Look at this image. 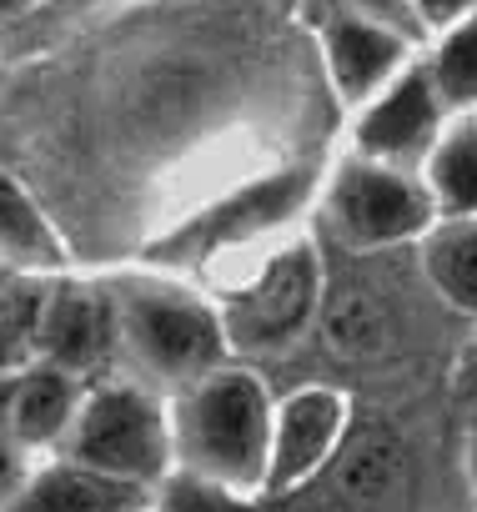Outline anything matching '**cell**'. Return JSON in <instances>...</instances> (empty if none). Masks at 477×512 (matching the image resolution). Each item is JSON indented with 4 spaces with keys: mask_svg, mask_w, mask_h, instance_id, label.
<instances>
[{
    "mask_svg": "<svg viewBox=\"0 0 477 512\" xmlns=\"http://www.w3.org/2000/svg\"><path fill=\"white\" fill-rule=\"evenodd\" d=\"M432 76H437L442 101H452V106H472V101H477V16L462 21V26L442 41Z\"/></svg>",
    "mask_w": 477,
    "mask_h": 512,
    "instance_id": "20",
    "label": "cell"
},
{
    "mask_svg": "<svg viewBox=\"0 0 477 512\" xmlns=\"http://www.w3.org/2000/svg\"><path fill=\"white\" fill-rule=\"evenodd\" d=\"M402 31L362 21V16H327L322 21V46H327V71L347 101H367L377 86H387L402 66Z\"/></svg>",
    "mask_w": 477,
    "mask_h": 512,
    "instance_id": "12",
    "label": "cell"
},
{
    "mask_svg": "<svg viewBox=\"0 0 477 512\" xmlns=\"http://www.w3.org/2000/svg\"><path fill=\"white\" fill-rule=\"evenodd\" d=\"M156 512H267V507L252 492H236L226 482L176 467L166 482H156Z\"/></svg>",
    "mask_w": 477,
    "mask_h": 512,
    "instance_id": "19",
    "label": "cell"
},
{
    "mask_svg": "<svg viewBox=\"0 0 477 512\" xmlns=\"http://www.w3.org/2000/svg\"><path fill=\"white\" fill-rule=\"evenodd\" d=\"M322 302V267L307 241L287 246L272 256V267L231 302L226 312V337L242 347H272L287 342Z\"/></svg>",
    "mask_w": 477,
    "mask_h": 512,
    "instance_id": "5",
    "label": "cell"
},
{
    "mask_svg": "<svg viewBox=\"0 0 477 512\" xmlns=\"http://www.w3.org/2000/svg\"><path fill=\"white\" fill-rule=\"evenodd\" d=\"M442 141V91L432 71H402L387 96H377V106H367L362 126H357V151L367 161L382 166H412L422 156H432Z\"/></svg>",
    "mask_w": 477,
    "mask_h": 512,
    "instance_id": "7",
    "label": "cell"
},
{
    "mask_svg": "<svg viewBox=\"0 0 477 512\" xmlns=\"http://www.w3.org/2000/svg\"><path fill=\"white\" fill-rule=\"evenodd\" d=\"M51 282L31 272H11L6 282V312H0V332H6V367L21 372L31 357H41V317H46Z\"/></svg>",
    "mask_w": 477,
    "mask_h": 512,
    "instance_id": "18",
    "label": "cell"
},
{
    "mask_svg": "<svg viewBox=\"0 0 477 512\" xmlns=\"http://www.w3.org/2000/svg\"><path fill=\"white\" fill-rule=\"evenodd\" d=\"M422 267L447 307L477 317V216H447L422 241Z\"/></svg>",
    "mask_w": 477,
    "mask_h": 512,
    "instance_id": "14",
    "label": "cell"
},
{
    "mask_svg": "<svg viewBox=\"0 0 477 512\" xmlns=\"http://www.w3.org/2000/svg\"><path fill=\"white\" fill-rule=\"evenodd\" d=\"M417 11L427 26H452L462 11H472V0H417Z\"/></svg>",
    "mask_w": 477,
    "mask_h": 512,
    "instance_id": "23",
    "label": "cell"
},
{
    "mask_svg": "<svg viewBox=\"0 0 477 512\" xmlns=\"http://www.w3.org/2000/svg\"><path fill=\"white\" fill-rule=\"evenodd\" d=\"M116 312H121V342L146 372L186 387L216 372L226 347V322H216L206 302L161 282H136L116 297Z\"/></svg>",
    "mask_w": 477,
    "mask_h": 512,
    "instance_id": "3",
    "label": "cell"
},
{
    "mask_svg": "<svg viewBox=\"0 0 477 512\" xmlns=\"http://www.w3.org/2000/svg\"><path fill=\"white\" fill-rule=\"evenodd\" d=\"M397 472H402V442L392 437V427L372 422V427L347 432L342 452L327 467V482L342 502H372L397 482Z\"/></svg>",
    "mask_w": 477,
    "mask_h": 512,
    "instance_id": "13",
    "label": "cell"
},
{
    "mask_svg": "<svg viewBox=\"0 0 477 512\" xmlns=\"http://www.w3.org/2000/svg\"><path fill=\"white\" fill-rule=\"evenodd\" d=\"M347 442V397L332 387H307L277 407V432H272V472H267V497H282L292 487H307L332 467V457Z\"/></svg>",
    "mask_w": 477,
    "mask_h": 512,
    "instance_id": "6",
    "label": "cell"
},
{
    "mask_svg": "<svg viewBox=\"0 0 477 512\" xmlns=\"http://www.w3.org/2000/svg\"><path fill=\"white\" fill-rule=\"evenodd\" d=\"M467 477H472V492H477V427L467 437Z\"/></svg>",
    "mask_w": 477,
    "mask_h": 512,
    "instance_id": "24",
    "label": "cell"
},
{
    "mask_svg": "<svg viewBox=\"0 0 477 512\" xmlns=\"http://www.w3.org/2000/svg\"><path fill=\"white\" fill-rule=\"evenodd\" d=\"M81 402L86 397L76 392V372H66L56 362H31V367L11 372V387H6L11 447H51V442L71 437Z\"/></svg>",
    "mask_w": 477,
    "mask_h": 512,
    "instance_id": "10",
    "label": "cell"
},
{
    "mask_svg": "<svg viewBox=\"0 0 477 512\" xmlns=\"http://www.w3.org/2000/svg\"><path fill=\"white\" fill-rule=\"evenodd\" d=\"M116 342H121L116 297L91 292V287H71V282L51 287L46 317H41V362H56L66 372H86V367L106 362V352Z\"/></svg>",
    "mask_w": 477,
    "mask_h": 512,
    "instance_id": "9",
    "label": "cell"
},
{
    "mask_svg": "<svg viewBox=\"0 0 477 512\" xmlns=\"http://www.w3.org/2000/svg\"><path fill=\"white\" fill-rule=\"evenodd\" d=\"M457 402L477 417V337L467 342V352H462V362H457Z\"/></svg>",
    "mask_w": 477,
    "mask_h": 512,
    "instance_id": "22",
    "label": "cell"
},
{
    "mask_svg": "<svg viewBox=\"0 0 477 512\" xmlns=\"http://www.w3.org/2000/svg\"><path fill=\"white\" fill-rule=\"evenodd\" d=\"M322 16H362V21H377V26H392L402 36L417 31V16H412V0H312Z\"/></svg>",
    "mask_w": 477,
    "mask_h": 512,
    "instance_id": "21",
    "label": "cell"
},
{
    "mask_svg": "<svg viewBox=\"0 0 477 512\" xmlns=\"http://www.w3.org/2000/svg\"><path fill=\"white\" fill-rule=\"evenodd\" d=\"M427 186L437 211L477 216V116H462L452 131H442L437 151L427 156Z\"/></svg>",
    "mask_w": 477,
    "mask_h": 512,
    "instance_id": "16",
    "label": "cell"
},
{
    "mask_svg": "<svg viewBox=\"0 0 477 512\" xmlns=\"http://www.w3.org/2000/svg\"><path fill=\"white\" fill-rule=\"evenodd\" d=\"M392 327H387V307L367 292V287H337L332 297H322V342L327 352L362 362L377 357L387 347Z\"/></svg>",
    "mask_w": 477,
    "mask_h": 512,
    "instance_id": "15",
    "label": "cell"
},
{
    "mask_svg": "<svg viewBox=\"0 0 477 512\" xmlns=\"http://www.w3.org/2000/svg\"><path fill=\"white\" fill-rule=\"evenodd\" d=\"M0 211H6L0 226H6V262H11V272H31V277L51 272L61 262V241H56L51 221L36 211V201L16 181H6V191H0Z\"/></svg>",
    "mask_w": 477,
    "mask_h": 512,
    "instance_id": "17",
    "label": "cell"
},
{
    "mask_svg": "<svg viewBox=\"0 0 477 512\" xmlns=\"http://www.w3.org/2000/svg\"><path fill=\"white\" fill-rule=\"evenodd\" d=\"M307 191H312V176H307V171H282V176H272V181H262V186L242 191V196L221 201L216 211L196 216L181 236H171L166 251L216 256L221 246H242V241H252L257 231L287 221V216L307 201Z\"/></svg>",
    "mask_w": 477,
    "mask_h": 512,
    "instance_id": "8",
    "label": "cell"
},
{
    "mask_svg": "<svg viewBox=\"0 0 477 512\" xmlns=\"http://www.w3.org/2000/svg\"><path fill=\"white\" fill-rule=\"evenodd\" d=\"M66 457L106 477L151 487L171 477V417L141 387H101L81 402V417L66 437Z\"/></svg>",
    "mask_w": 477,
    "mask_h": 512,
    "instance_id": "2",
    "label": "cell"
},
{
    "mask_svg": "<svg viewBox=\"0 0 477 512\" xmlns=\"http://www.w3.org/2000/svg\"><path fill=\"white\" fill-rule=\"evenodd\" d=\"M146 487L136 482H121V477H106L86 462H51L41 472H31L6 512H146Z\"/></svg>",
    "mask_w": 477,
    "mask_h": 512,
    "instance_id": "11",
    "label": "cell"
},
{
    "mask_svg": "<svg viewBox=\"0 0 477 512\" xmlns=\"http://www.w3.org/2000/svg\"><path fill=\"white\" fill-rule=\"evenodd\" d=\"M21 6H31V0H6V11H21Z\"/></svg>",
    "mask_w": 477,
    "mask_h": 512,
    "instance_id": "25",
    "label": "cell"
},
{
    "mask_svg": "<svg viewBox=\"0 0 477 512\" xmlns=\"http://www.w3.org/2000/svg\"><path fill=\"white\" fill-rule=\"evenodd\" d=\"M327 216L347 246H397L432 231L437 201H432V186H417L402 166L357 156L337 171Z\"/></svg>",
    "mask_w": 477,
    "mask_h": 512,
    "instance_id": "4",
    "label": "cell"
},
{
    "mask_svg": "<svg viewBox=\"0 0 477 512\" xmlns=\"http://www.w3.org/2000/svg\"><path fill=\"white\" fill-rule=\"evenodd\" d=\"M277 407L252 372L216 367L191 382L171 412V442L186 472L226 482L236 492H267Z\"/></svg>",
    "mask_w": 477,
    "mask_h": 512,
    "instance_id": "1",
    "label": "cell"
}]
</instances>
